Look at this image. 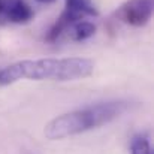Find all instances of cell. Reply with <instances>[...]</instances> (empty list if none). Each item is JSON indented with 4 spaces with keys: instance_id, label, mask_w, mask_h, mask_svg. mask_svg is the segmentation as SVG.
<instances>
[{
    "instance_id": "6da1fadb",
    "label": "cell",
    "mask_w": 154,
    "mask_h": 154,
    "mask_svg": "<svg viewBox=\"0 0 154 154\" xmlns=\"http://www.w3.org/2000/svg\"><path fill=\"white\" fill-rule=\"evenodd\" d=\"M93 70L94 63L81 57L23 60L0 69V85H9L24 78L36 81H75L90 76Z\"/></svg>"
},
{
    "instance_id": "7a4b0ae2",
    "label": "cell",
    "mask_w": 154,
    "mask_h": 154,
    "mask_svg": "<svg viewBox=\"0 0 154 154\" xmlns=\"http://www.w3.org/2000/svg\"><path fill=\"white\" fill-rule=\"evenodd\" d=\"M129 105L126 102H103L96 103L82 109H76L67 114H63L51 120L44 133L48 139H63L67 136H73L78 133H84L91 129L102 127L105 124L118 118Z\"/></svg>"
},
{
    "instance_id": "3957f363",
    "label": "cell",
    "mask_w": 154,
    "mask_h": 154,
    "mask_svg": "<svg viewBox=\"0 0 154 154\" xmlns=\"http://www.w3.org/2000/svg\"><path fill=\"white\" fill-rule=\"evenodd\" d=\"M153 11L154 0H127L117 9L115 15L120 21L129 26L142 27L151 20Z\"/></svg>"
},
{
    "instance_id": "277c9868",
    "label": "cell",
    "mask_w": 154,
    "mask_h": 154,
    "mask_svg": "<svg viewBox=\"0 0 154 154\" xmlns=\"http://www.w3.org/2000/svg\"><path fill=\"white\" fill-rule=\"evenodd\" d=\"M33 18V11L26 0H12L5 11V24H26Z\"/></svg>"
},
{
    "instance_id": "5b68a950",
    "label": "cell",
    "mask_w": 154,
    "mask_h": 154,
    "mask_svg": "<svg viewBox=\"0 0 154 154\" xmlns=\"http://www.w3.org/2000/svg\"><path fill=\"white\" fill-rule=\"evenodd\" d=\"M66 32H69V38L75 42L85 41L96 33V26L90 21H76Z\"/></svg>"
},
{
    "instance_id": "8992f818",
    "label": "cell",
    "mask_w": 154,
    "mask_h": 154,
    "mask_svg": "<svg viewBox=\"0 0 154 154\" xmlns=\"http://www.w3.org/2000/svg\"><path fill=\"white\" fill-rule=\"evenodd\" d=\"M66 9L76 14L81 18L97 15V9L91 0H66Z\"/></svg>"
},
{
    "instance_id": "52a82bcc",
    "label": "cell",
    "mask_w": 154,
    "mask_h": 154,
    "mask_svg": "<svg viewBox=\"0 0 154 154\" xmlns=\"http://www.w3.org/2000/svg\"><path fill=\"white\" fill-rule=\"evenodd\" d=\"M130 150H132V154H153L148 138L145 135H139V136L133 138Z\"/></svg>"
},
{
    "instance_id": "ba28073f",
    "label": "cell",
    "mask_w": 154,
    "mask_h": 154,
    "mask_svg": "<svg viewBox=\"0 0 154 154\" xmlns=\"http://www.w3.org/2000/svg\"><path fill=\"white\" fill-rule=\"evenodd\" d=\"M36 2H39V3H54L55 0H36Z\"/></svg>"
}]
</instances>
